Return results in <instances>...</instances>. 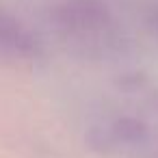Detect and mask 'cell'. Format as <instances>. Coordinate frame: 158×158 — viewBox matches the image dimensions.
I'll use <instances>...</instances> for the list:
<instances>
[{"label":"cell","mask_w":158,"mask_h":158,"mask_svg":"<svg viewBox=\"0 0 158 158\" xmlns=\"http://www.w3.org/2000/svg\"><path fill=\"white\" fill-rule=\"evenodd\" d=\"M37 35L15 15L0 11V56L11 61H31L39 54Z\"/></svg>","instance_id":"obj_1"}]
</instances>
